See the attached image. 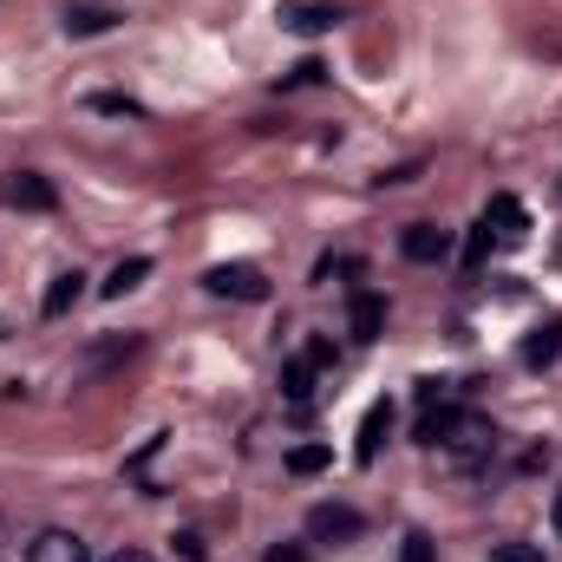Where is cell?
<instances>
[{
	"mask_svg": "<svg viewBox=\"0 0 562 562\" xmlns=\"http://www.w3.org/2000/svg\"><path fill=\"white\" fill-rule=\"evenodd\" d=\"M144 276H150V256H125V262H119L112 276L99 281V294H105V301H119V294H132V288H138Z\"/></svg>",
	"mask_w": 562,
	"mask_h": 562,
	"instance_id": "5bb4252c",
	"label": "cell"
},
{
	"mask_svg": "<svg viewBox=\"0 0 562 562\" xmlns=\"http://www.w3.org/2000/svg\"><path fill=\"white\" fill-rule=\"evenodd\" d=\"M360 530H367V517H360L353 504H314V510H307V537H314V543H353Z\"/></svg>",
	"mask_w": 562,
	"mask_h": 562,
	"instance_id": "3957f363",
	"label": "cell"
},
{
	"mask_svg": "<svg viewBox=\"0 0 562 562\" xmlns=\"http://www.w3.org/2000/svg\"><path fill=\"white\" fill-rule=\"evenodd\" d=\"M484 229L510 249V243H524V236H530V216H524V203H517L510 190H497V196H491V210H484Z\"/></svg>",
	"mask_w": 562,
	"mask_h": 562,
	"instance_id": "5b68a950",
	"label": "cell"
},
{
	"mask_svg": "<svg viewBox=\"0 0 562 562\" xmlns=\"http://www.w3.org/2000/svg\"><path fill=\"white\" fill-rule=\"evenodd\" d=\"M7 203H13V210H33V216H46V210L59 203V190H53L40 170H20V177H7Z\"/></svg>",
	"mask_w": 562,
	"mask_h": 562,
	"instance_id": "ba28073f",
	"label": "cell"
},
{
	"mask_svg": "<svg viewBox=\"0 0 562 562\" xmlns=\"http://www.w3.org/2000/svg\"><path fill=\"white\" fill-rule=\"evenodd\" d=\"M105 562H150V557H144V550H112Z\"/></svg>",
	"mask_w": 562,
	"mask_h": 562,
	"instance_id": "cb8c5ba5",
	"label": "cell"
},
{
	"mask_svg": "<svg viewBox=\"0 0 562 562\" xmlns=\"http://www.w3.org/2000/svg\"><path fill=\"white\" fill-rule=\"evenodd\" d=\"M281 464H288V477H314V471H327V464H334V451H327V445H294Z\"/></svg>",
	"mask_w": 562,
	"mask_h": 562,
	"instance_id": "2e32d148",
	"label": "cell"
},
{
	"mask_svg": "<svg viewBox=\"0 0 562 562\" xmlns=\"http://www.w3.org/2000/svg\"><path fill=\"white\" fill-rule=\"evenodd\" d=\"M491 562H543V550H530V543H491Z\"/></svg>",
	"mask_w": 562,
	"mask_h": 562,
	"instance_id": "d6986e66",
	"label": "cell"
},
{
	"mask_svg": "<svg viewBox=\"0 0 562 562\" xmlns=\"http://www.w3.org/2000/svg\"><path fill=\"white\" fill-rule=\"evenodd\" d=\"M112 20H119L112 7H66V33H72V40H92V33H105Z\"/></svg>",
	"mask_w": 562,
	"mask_h": 562,
	"instance_id": "9a60e30c",
	"label": "cell"
},
{
	"mask_svg": "<svg viewBox=\"0 0 562 562\" xmlns=\"http://www.w3.org/2000/svg\"><path fill=\"white\" fill-rule=\"evenodd\" d=\"M400 562H431V537H425V530H406V543H400Z\"/></svg>",
	"mask_w": 562,
	"mask_h": 562,
	"instance_id": "ffe728a7",
	"label": "cell"
},
{
	"mask_svg": "<svg viewBox=\"0 0 562 562\" xmlns=\"http://www.w3.org/2000/svg\"><path fill=\"white\" fill-rule=\"evenodd\" d=\"M210 294H223V301H269V276L256 269V262H216L210 276H203Z\"/></svg>",
	"mask_w": 562,
	"mask_h": 562,
	"instance_id": "7a4b0ae2",
	"label": "cell"
},
{
	"mask_svg": "<svg viewBox=\"0 0 562 562\" xmlns=\"http://www.w3.org/2000/svg\"><path fill=\"white\" fill-rule=\"evenodd\" d=\"M400 256H406V262H445V256H451V229H438V223H406Z\"/></svg>",
	"mask_w": 562,
	"mask_h": 562,
	"instance_id": "52a82bcc",
	"label": "cell"
},
{
	"mask_svg": "<svg viewBox=\"0 0 562 562\" xmlns=\"http://www.w3.org/2000/svg\"><path fill=\"white\" fill-rule=\"evenodd\" d=\"M177 550H183V562H203V537H190V530H183V537H177Z\"/></svg>",
	"mask_w": 562,
	"mask_h": 562,
	"instance_id": "603a6c76",
	"label": "cell"
},
{
	"mask_svg": "<svg viewBox=\"0 0 562 562\" xmlns=\"http://www.w3.org/2000/svg\"><path fill=\"white\" fill-rule=\"evenodd\" d=\"M276 20L288 26V33H307V40H314V33H334L347 13H340V7H321V0H281Z\"/></svg>",
	"mask_w": 562,
	"mask_h": 562,
	"instance_id": "277c9868",
	"label": "cell"
},
{
	"mask_svg": "<svg viewBox=\"0 0 562 562\" xmlns=\"http://www.w3.org/2000/svg\"><path fill=\"white\" fill-rule=\"evenodd\" d=\"M491 249H497V236H491V229L477 223V229H471V249H464V269H477V262H484Z\"/></svg>",
	"mask_w": 562,
	"mask_h": 562,
	"instance_id": "ac0fdd59",
	"label": "cell"
},
{
	"mask_svg": "<svg viewBox=\"0 0 562 562\" xmlns=\"http://www.w3.org/2000/svg\"><path fill=\"white\" fill-rule=\"evenodd\" d=\"M314 373H321V367H314L307 353H294V360L281 367V400H288L294 413H307V406H314Z\"/></svg>",
	"mask_w": 562,
	"mask_h": 562,
	"instance_id": "8fae6325",
	"label": "cell"
},
{
	"mask_svg": "<svg viewBox=\"0 0 562 562\" xmlns=\"http://www.w3.org/2000/svg\"><path fill=\"white\" fill-rule=\"evenodd\" d=\"M26 562H92V557H86V543L72 530H40L26 543Z\"/></svg>",
	"mask_w": 562,
	"mask_h": 562,
	"instance_id": "9c48e42d",
	"label": "cell"
},
{
	"mask_svg": "<svg viewBox=\"0 0 562 562\" xmlns=\"http://www.w3.org/2000/svg\"><path fill=\"white\" fill-rule=\"evenodd\" d=\"M438 445H445L458 464H484V458L497 451V425L484 419V413H464V406H458V419L445 425V438H438Z\"/></svg>",
	"mask_w": 562,
	"mask_h": 562,
	"instance_id": "6da1fadb",
	"label": "cell"
},
{
	"mask_svg": "<svg viewBox=\"0 0 562 562\" xmlns=\"http://www.w3.org/2000/svg\"><path fill=\"white\" fill-rule=\"evenodd\" d=\"M321 72H327V66H321V59H301V66H294V79H288V86H314V79H321Z\"/></svg>",
	"mask_w": 562,
	"mask_h": 562,
	"instance_id": "7402d4cb",
	"label": "cell"
},
{
	"mask_svg": "<svg viewBox=\"0 0 562 562\" xmlns=\"http://www.w3.org/2000/svg\"><path fill=\"white\" fill-rule=\"evenodd\" d=\"M386 431H393V400H373V406H367V419H360V445H353V458H360V464H373V458H380V445H386Z\"/></svg>",
	"mask_w": 562,
	"mask_h": 562,
	"instance_id": "30bf717a",
	"label": "cell"
},
{
	"mask_svg": "<svg viewBox=\"0 0 562 562\" xmlns=\"http://www.w3.org/2000/svg\"><path fill=\"white\" fill-rule=\"evenodd\" d=\"M347 334H353L360 347L386 334V301H380L373 288H353V301H347Z\"/></svg>",
	"mask_w": 562,
	"mask_h": 562,
	"instance_id": "8992f818",
	"label": "cell"
},
{
	"mask_svg": "<svg viewBox=\"0 0 562 562\" xmlns=\"http://www.w3.org/2000/svg\"><path fill=\"white\" fill-rule=\"evenodd\" d=\"M562 360V314H550L543 327H530L524 340V367H557Z\"/></svg>",
	"mask_w": 562,
	"mask_h": 562,
	"instance_id": "7c38bea8",
	"label": "cell"
},
{
	"mask_svg": "<svg viewBox=\"0 0 562 562\" xmlns=\"http://www.w3.org/2000/svg\"><path fill=\"white\" fill-rule=\"evenodd\" d=\"M92 112H105V119H138V99H125V92H92Z\"/></svg>",
	"mask_w": 562,
	"mask_h": 562,
	"instance_id": "e0dca14e",
	"label": "cell"
},
{
	"mask_svg": "<svg viewBox=\"0 0 562 562\" xmlns=\"http://www.w3.org/2000/svg\"><path fill=\"white\" fill-rule=\"evenodd\" d=\"M557 530H562V491H557Z\"/></svg>",
	"mask_w": 562,
	"mask_h": 562,
	"instance_id": "d4e9b609",
	"label": "cell"
},
{
	"mask_svg": "<svg viewBox=\"0 0 562 562\" xmlns=\"http://www.w3.org/2000/svg\"><path fill=\"white\" fill-rule=\"evenodd\" d=\"M262 562H314V557H307L301 543H269V557H262Z\"/></svg>",
	"mask_w": 562,
	"mask_h": 562,
	"instance_id": "44dd1931",
	"label": "cell"
},
{
	"mask_svg": "<svg viewBox=\"0 0 562 562\" xmlns=\"http://www.w3.org/2000/svg\"><path fill=\"white\" fill-rule=\"evenodd\" d=\"M79 294H86V276H79V269L53 276V288H46V301H40V314H46V321H59V314H72V307H79Z\"/></svg>",
	"mask_w": 562,
	"mask_h": 562,
	"instance_id": "4fadbf2b",
	"label": "cell"
}]
</instances>
